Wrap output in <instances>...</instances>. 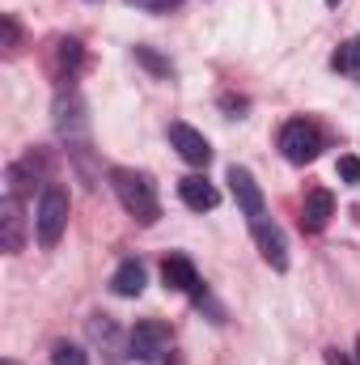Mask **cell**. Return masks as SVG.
<instances>
[{"instance_id": "cell-1", "label": "cell", "mask_w": 360, "mask_h": 365, "mask_svg": "<svg viewBox=\"0 0 360 365\" xmlns=\"http://www.w3.org/2000/svg\"><path fill=\"white\" fill-rule=\"evenodd\" d=\"M110 187L119 195V204L140 221V225H153L162 217V200H157V182L149 179L144 170H110Z\"/></svg>"}, {"instance_id": "cell-2", "label": "cell", "mask_w": 360, "mask_h": 365, "mask_svg": "<svg viewBox=\"0 0 360 365\" xmlns=\"http://www.w3.org/2000/svg\"><path fill=\"white\" fill-rule=\"evenodd\" d=\"M68 191L60 182H47L43 195H38V208H34V234H38V247H55L68 230Z\"/></svg>"}, {"instance_id": "cell-3", "label": "cell", "mask_w": 360, "mask_h": 365, "mask_svg": "<svg viewBox=\"0 0 360 365\" xmlns=\"http://www.w3.org/2000/svg\"><path fill=\"white\" fill-rule=\"evenodd\" d=\"M55 128L68 140V149L90 140V119H85V98H81V90L60 86V93H55Z\"/></svg>"}, {"instance_id": "cell-4", "label": "cell", "mask_w": 360, "mask_h": 365, "mask_svg": "<svg viewBox=\"0 0 360 365\" xmlns=\"http://www.w3.org/2000/svg\"><path fill=\"white\" fill-rule=\"evenodd\" d=\"M318 149H322V132H318L309 119H288V123L280 128V153H284L292 166L314 162Z\"/></svg>"}, {"instance_id": "cell-5", "label": "cell", "mask_w": 360, "mask_h": 365, "mask_svg": "<svg viewBox=\"0 0 360 365\" xmlns=\"http://www.w3.org/2000/svg\"><path fill=\"white\" fill-rule=\"evenodd\" d=\"M229 191L238 200V208L246 212V221H259L268 217V200H263V187L255 182V175L246 166H229Z\"/></svg>"}, {"instance_id": "cell-6", "label": "cell", "mask_w": 360, "mask_h": 365, "mask_svg": "<svg viewBox=\"0 0 360 365\" xmlns=\"http://www.w3.org/2000/svg\"><path fill=\"white\" fill-rule=\"evenodd\" d=\"M250 234H255L259 255L268 259L275 272H284V268H288V242H284V230H280L271 217H259V221H250Z\"/></svg>"}, {"instance_id": "cell-7", "label": "cell", "mask_w": 360, "mask_h": 365, "mask_svg": "<svg viewBox=\"0 0 360 365\" xmlns=\"http://www.w3.org/2000/svg\"><path fill=\"white\" fill-rule=\"evenodd\" d=\"M166 344H170V331H166L157 319H144V323L132 327V357H140V361H157V357L166 353Z\"/></svg>"}, {"instance_id": "cell-8", "label": "cell", "mask_w": 360, "mask_h": 365, "mask_svg": "<svg viewBox=\"0 0 360 365\" xmlns=\"http://www.w3.org/2000/svg\"><path fill=\"white\" fill-rule=\"evenodd\" d=\"M170 145L179 149V158L191 162V166H208V162H212V145H208L203 132H195L191 123H170Z\"/></svg>"}, {"instance_id": "cell-9", "label": "cell", "mask_w": 360, "mask_h": 365, "mask_svg": "<svg viewBox=\"0 0 360 365\" xmlns=\"http://www.w3.org/2000/svg\"><path fill=\"white\" fill-rule=\"evenodd\" d=\"M335 217V195L327 191V187H314V191H305V208H301V225L305 230H327V221Z\"/></svg>"}, {"instance_id": "cell-10", "label": "cell", "mask_w": 360, "mask_h": 365, "mask_svg": "<svg viewBox=\"0 0 360 365\" xmlns=\"http://www.w3.org/2000/svg\"><path fill=\"white\" fill-rule=\"evenodd\" d=\"M162 280H166V289H174V293H199V289H203L195 264H191L186 255H170V259L162 264Z\"/></svg>"}, {"instance_id": "cell-11", "label": "cell", "mask_w": 360, "mask_h": 365, "mask_svg": "<svg viewBox=\"0 0 360 365\" xmlns=\"http://www.w3.org/2000/svg\"><path fill=\"white\" fill-rule=\"evenodd\" d=\"M179 200L191 208V212H208V208H216V204H221V191H216L208 179L191 175V179L179 182Z\"/></svg>"}, {"instance_id": "cell-12", "label": "cell", "mask_w": 360, "mask_h": 365, "mask_svg": "<svg viewBox=\"0 0 360 365\" xmlns=\"http://www.w3.org/2000/svg\"><path fill=\"white\" fill-rule=\"evenodd\" d=\"M0 234H4V251L17 255L21 251V200L9 195V191L0 200Z\"/></svg>"}, {"instance_id": "cell-13", "label": "cell", "mask_w": 360, "mask_h": 365, "mask_svg": "<svg viewBox=\"0 0 360 365\" xmlns=\"http://www.w3.org/2000/svg\"><path fill=\"white\" fill-rule=\"evenodd\" d=\"M144 264L140 259H123L119 268H115V276H110V289L119 293V297H140L144 293Z\"/></svg>"}, {"instance_id": "cell-14", "label": "cell", "mask_w": 360, "mask_h": 365, "mask_svg": "<svg viewBox=\"0 0 360 365\" xmlns=\"http://www.w3.org/2000/svg\"><path fill=\"white\" fill-rule=\"evenodd\" d=\"M331 64H335V73H344L348 81H360V34H356V38H348V43L335 51V60H331Z\"/></svg>"}, {"instance_id": "cell-15", "label": "cell", "mask_w": 360, "mask_h": 365, "mask_svg": "<svg viewBox=\"0 0 360 365\" xmlns=\"http://www.w3.org/2000/svg\"><path fill=\"white\" fill-rule=\"evenodd\" d=\"M51 365H85V349H77V344H55Z\"/></svg>"}, {"instance_id": "cell-16", "label": "cell", "mask_w": 360, "mask_h": 365, "mask_svg": "<svg viewBox=\"0 0 360 365\" xmlns=\"http://www.w3.org/2000/svg\"><path fill=\"white\" fill-rule=\"evenodd\" d=\"M132 9H140V13H170V9H179L182 0H127Z\"/></svg>"}, {"instance_id": "cell-17", "label": "cell", "mask_w": 360, "mask_h": 365, "mask_svg": "<svg viewBox=\"0 0 360 365\" xmlns=\"http://www.w3.org/2000/svg\"><path fill=\"white\" fill-rule=\"evenodd\" d=\"M339 179L344 182H360V158H339Z\"/></svg>"}, {"instance_id": "cell-18", "label": "cell", "mask_w": 360, "mask_h": 365, "mask_svg": "<svg viewBox=\"0 0 360 365\" xmlns=\"http://www.w3.org/2000/svg\"><path fill=\"white\" fill-rule=\"evenodd\" d=\"M136 60H140V64H149L153 73H166V64H162V60H157V56H153L149 47H136Z\"/></svg>"}, {"instance_id": "cell-19", "label": "cell", "mask_w": 360, "mask_h": 365, "mask_svg": "<svg viewBox=\"0 0 360 365\" xmlns=\"http://www.w3.org/2000/svg\"><path fill=\"white\" fill-rule=\"evenodd\" d=\"M327 365H356L348 353H339V349H327Z\"/></svg>"}, {"instance_id": "cell-20", "label": "cell", "mask_w": 360, "mask_h": 365, "mask_svg": "<svg viewBox=\"0 0 360 365\" xmlns=\"http://www.w3.org/2000/svg\"><path fill=\"white\" fill-rule=\"evenodd\" d=\"M356 365H360V340H356Z\"/></svg>"}, {"instance_id": "cell-21", "label": "cell", "mask_w": 360, "mask_h": 365, "mask_svg": "<svg viewBox=\"0 0 360 365\" xmlns=\"http://www.w3.org/2000/svg\"><path fill=\"white\" fill-rule=\"evenodd\" d=\"M327 4H339V0H327Z\"/></svg>"}, {"instance_id": "cell-22", "label": "cell", "mask_w": 360, "mask_h": 365, "mask_svg": "<svg viewBox=\"0 0 360 365\" xmlns=\"http://www.w3.org/2000/svg\"><path fill=\"white\" fill-rule=\"evenodd\" d=\"M4 365H17V361H4Z\"/></svg>"}]
</instances>
